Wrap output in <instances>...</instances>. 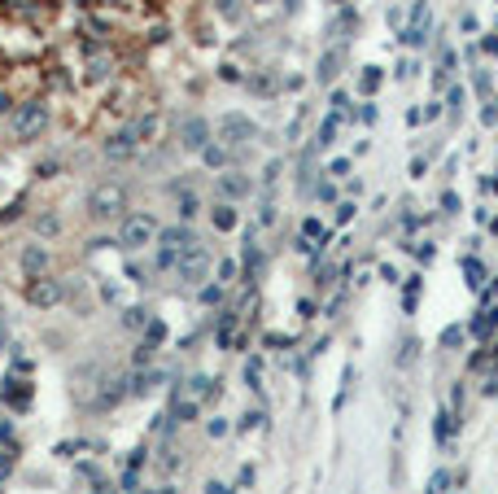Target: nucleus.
<instances>
[{"label":"nucleus","mask_w":498,"mask_h":494,"mask_svg":"<svg viewBox=\"0 0 498 494\" xmlns=\"http://www.w3.org/2000/svg\"><path fill=\"white\" fill-rule=\"evenodd\" d=\"M297 310H302V320H315V310H319V306H315L310 298H302V302H297Z\"/></svg>","instance_id":"obj_53"},{"label":"nucleus","mask_w":498,"mask_h":494,"mask_svg":"<svg viewBox=\"0 0 498 494\" xmlns=\"http://www.w3.org/2000/svg\"><path fill=\"white\" fill-rule=\"evenodd\" d=\"M123 210H127V193L119 184H101V188L88 193V215L96 223H119Z\"/></svg>","instance_id":"obj_2"},{"label":"nucleus","mask_w":498,"mask_h":494,"mask_svg":"<svg viewBox=\"0 0 498 494\" xmlns=\"http://www.w3.org/2000/svg\"><path fill=\"white\" fill-rule=\"evenodd\" d=\"M324 175L328 179H345V175H350V158H332L328 167H324Z\"/></svg>","instance_id":"obj_35"},{"label":"nucleus","mask_w":498,"mask_h":494,"mask_svg":"<svg viewBox=\"0 0 498 494\" xmlns=\"http://www.w3.org/2000/svg\"><path fill=\"white\" fill-rule=\"evenodd\" d=\"M420 293H424V271L402 276V310H407V315H411L415 306H420Z\"/></svg>","instance_id":"obj_20"},{"label":"nucleus","mask_w":498,"mask_h":494,"mask_svg":"<svg viewBox=\"0 0 498 494\" xmlns=\"http://www.w3.org/2000/svg\"><path fill=\"white\" fill-rule=\"evenodd\" d=\"M472 88H476V96H490V92H494V79H490L485 70H481V66L472 70Z\"/></svg>","instance_id":"obj_36"},{"label":"nucleus","mask_w":498,"mask_h":494,"mask_svg":"<svg viewBox=\"0 0 498 494\" xmlns=\"http://www.w3.org/2000/svg\"><path fill=\"white\" fill-rule=\"evenodd\" d=\"M341 61H345V53H341V48H328V53L319 57V70H315V79H319V84H337V75H341Z\"/></svg>","instance_id":"obj_19"},{"label":"nucleus","mask_w":498,"mask_h":494,"mask_svg":"<svg viewBox=\"0 0 498 494\" xmlns=\"http://www.w3.org/2000/svg\"><path fill=\"white\" fill-rule=\"evenodd\" d=\"M162 341H166V324H162V320H149V324H144V345H153V350H158Z\"/></svg>","instance_id":"obj_32"},{"label":"nucleus","mask_w":498,"mask_h":494,"mask_svg":"<svg viewBox=\"0 0 498 494\" xmlns=\"http://www.w3.org/2000/svg\"><path fill=\"white\" fill-rule=\"evenodd\" d=\"M105 75H110V57H105V53H96V57L88 61V84H101Z\"/></svg>","instance_id":"obj_31"},{"label":"nucleus","mask_w":498,"mask_h":494,"mask_svg":"<svg viewBox=\"0 0 498 494\" xmlns=\"http://www.w3.org/2000/svg\"><path fill=\"white\" fill-rule=\"evenodd\" d=\"M254 136H258V127H254V119H245V114H223L219 119V140L232 144V149H236V144H249Z\"/></svg>","instance_id":"obj_7"},{"label":"nucleus","mask_w":498,"mask_h":494,"mask_svg":"<svg viewBox=\"0 0 498 494\" xmlns=\"http://www.w3.org/2000/svg\"><path fill=\"white\" fill-rule=\"evenodd\" d=\"M13 437V429H9V420H0V442H9Z\"/></svg>","instance_id":"obj_59"},{"label":"nucleus","mask_w":498,"mask_h":494,"mask_svg":"<svg viewBox=\"0 0 498 494\" xmlns=\"http://www.w3.org/2000/svg\"><path fill=\"white\" fill-rule=\"evenodd\" d=\"M149 324V310L144 306H127L123 310V328H144Z\"/></svg>","instance_id":"obj_33"},{"label":"nucleus","mask_w":498,"mask_h":494,"mask_svg":"<svg viewBox=\"0 0 498 494\" xmlns=\"http://www.w3.org/2000/svg\"><path fill=\"white\" fill-rule=\"evenodd\" d=\"M481 123H485V127L498 123V96H490V101H485V110H481Z\"/></svg>","instance_id":"obj_43"},{"label":"nucleus","mask_w":498,"mask_h":494,"mask_svg":"<svg viewBox=\"0 0 498 494\" xmlns=\"http://www.w3.org/2000/svg\"><path fill=\"white\" fill-rule=\"evenodd\" d=\"M202 162H206L210 171H223L227 162H232V154H227V144H214V140H210L206 149H202Z\"/></svg>","instance_id":"obj_24"},{"label":"nucleus","mask_w":498,"mask_h":494,"mask_svg":"<svg viewBox=\"0 0 498 494\" xmlns=\"http://www.w3.org/2000/svg\"><path fill=\"white\" fill-rule=\"evenodd\" d=\"M455 433H459V411H455V407H437V420H433V437H437V447L455 442Z\"/></svg>","instance_id":"obj_14"},{"label":"nucleus","mask_w":498,"mask_h":494,"mask_svg":"<svg viewBox=\"0 0 498 494\" xmlns=\"http://www.w3.org/2000/svg\"><path fill=\"white\" fill-rule=\"evenodd\" d=\"M310 193H315V197H319V202H337V184H332V179H328V175H324V184H315Z\"/></svg>","instance_id":"obj_40"},{"label":"nucleus","mask_w":498,"mask_h":494,"mask_svg":"<svg viewBox=\"0 0 498 494\" xmlns=\"http://www.w3.org/2000/svg\"><path fill=\"white\" fill-rule=\"evenodd\" d=\"M446 494H459V490H446Z\"/></svg>","instance_id":"obj_62"},{"label":"nucleus","mask_w":498,"mask_h":494,"mask_svg":"<svg viewBox=\"0 0 498 494\" xmlns=\"http://www.w3.org/2000/svg\"><path fill=\"white\" fill-rule=\"evenodd\" d=\"M262 420H267V416H262V411H245V416H241V424H236V429L241 433H249V429H258V424Z\"/></svg>","instance_id":"obj_42"},{"label":"nucleus","mask_w":498,"mask_h":494,"mask_svg":"<svg viewBox=\"0 0 498 494\" xmlns=\"http://www.w3.org/2000/svg\"><path fill=\"white\" fill-rule=\"evenodd\" d=\"M166 416H171V424H188V420H197V416H202V403H197V398H188V394L179 389Z\"/></svg>","instance_id":"obj_18"},{"label":"nucleus","mask_w":498,"mask_h":494,"mask_svg":"<svg viewBox=\"0 0 498 494\" xmlns=\"http://www.w3.org/2000/svg\"><path fill=\"white\" fill-rule=\"evenodd\" d=\"M214 188H219V202H245V197L254 193V179L241 175V171H223L214 179Z\"/></svg>","instance_id":"obj_9"},{"label":"nucleus","mask_w":498,"mask_h":494,"mask_svg":"<svg viewBox=\"0 0 498 494\" xmlns=\"http://www.w3.org/2000/svg\"><path fill=\"white\" fill-rule=\"evenodd\" d=\"M210 271H214V258H210V250L202 241L188 245V250L179 254V262H175V276L184 280V285H202V280H210Z\"/></svg>","instance_id":"obj_4"},{"label":"nucleus","mask_w":498,"mask_h":494,"mask_svg":"<svg viewBox=\"0 0 498 494\" xmlns=\"http://www.w3.org/2000/svg\"><path fill=\"white\" fill-rule=\"evenodd\" d=\"M162 381V372H153V368H136L127 376V398H144V394H153V385Z\"/></svg>","instance_id":"obj_15"},{"label":"nucleus","mask_w":498,"mask_h":494,"mask_svg":"<svg viewBox=\"0 0 498 494\" xmlns=\"http://www.w3.org/2000/svg\"><path fill=\"white\" fill-rule=\"evenodd\" d=\"M472 337H468V324H451V328H442V350H463Z\"/></svg>","instance_id":"obj_23"},{"label":"nucleus","mask_w":498,"mask_h":494,"mask_svg":"<svg viewBox=\"0 0 498 494\" xmlns=\"http://www.w3.org/2000/svg\"><path fill=\"white\" fill-rule=\"evenodd\" d=\"M428 31H433V13H428V0H415V9H411V22L402 27V40L407 48H424V40H428Z\"/></svg>","instance_id":"obj_6"},{"label":"nucleus","mask_w":498,"mask_h":494,"mask_svg":"<svg viewBox=\"0 0 498 494\" xmlns=\"http://www.w3.org/2000/svg\"><path fill=\"white\" fill-rule=\"evenodd\" d=\"M184 394H188V398H197V403H210V398H219V381L206 376V372H197V376H188V381H184Z\"/></svg>","instance_id":"obj_16"},{"label":"nucleus","mask_w":498,"mask_h":494,"mask_svg":"<svg viewBox=\"0 0 498 494\" xmlns=\"http://www.w3.org/2000/svg\"><path fill=\"white\" fill-rule=\"evenodd\" d=\"M236 276H241V262L236 258H223V262H214V280L227 289V285H236Z\"/></svg>","instance_id":"obj_26"},{"label":"nucleus","mask_w":498,"mask_h":494,"mask_svg":"<svg viewBox=\"0 0 498 494\" xmlns=\"http://www.w3.org/2000/svg\"><path fill=\"white\" fill-rule=\"evenodd\" d=\"M380 84H385V70H380V66H363L359 70V96L363 101H372V96L380 92Z\"/></svg>","instance_id":"obj_21"},{"label":"nucleus","mask_w":498,"mask_h":494,"mask_svg":"<svg viewBox=\"0 0 498 494\" xmlns=\"http://www.w3.org/2000/svg\"><path fill=\"white\" fill-rule=\"evenodd\" d=\"M197 210H202V197H197V193H179V219L193 223V219H197Z\"/></svg>","instance_id":"obj_29"},{"label":"nucleus","mask_w":498,"mask_h":494,"mask_svg":"<svg viewBox=\"0 0 498 494\" xmlns=\"http://www.w3.org/2000/svg\"><path fill=\"white\" fill-rule=\"evenodd\" d=\"M136 149H140V140H136V131H131V127H119V131H114V136L101 144L105 158H131Z\"/></svg>","instance_id":"obj_12"},{"label":"nucleus","mask_w":498,"mask_h":494,"mask_svg":"<svg viewBox=\"0 0 498 494\" xmlns=\"http://www.w3.org/2000/svg\"><path fill=\"white\" fill-rule=\"evenodd\" d=\"M354 119H359V123H368V127H372V123L380 119V105H372V101H363V105L354 110Z\"/></svg>","instance_id":"obj_37"},{"label":"nucleus","mask_w":498,"mask_h":494,"mask_svg":"<svg viewBox=\"0 0 498 494\" xmlns=\"http://www.w3.org/2000/svg\"><path fill=\"white\" fill-rule=\"evenodd\" d=\"M188 245H197V237H193L188 223L158 227V258H153V267H158V271H175V262H179V254H184Z\"/></svg>","instance_id":"obj_1"},{"label":"nucleus","mask_w":498,"mask_h":494,"mask_svg":"<svg viewBox=\"0 0 498 494\" xmlns=\"http://www.w3.org/2000/svg\"><path fill=\"white\" fill-rule=\"evenodd\" d=\"M472 219H476L481 227H490V223H494V219H490V210H485V206H476V210H472Z\"/></svg>","instance_id":"obj_54"},{"label":"nucleus","mask_w":498,"mask_h":494,"mask_svg":"<svg viewBox=\"0 0 498 494\" xmlns=\"http://www.w3.org/2000/svg\"><path fill=\"white\" fill-rule=\"evenodd\" d=\"M354 215H359V206H354V202H337V206H332V223H337V227H350Z\"/></svg>","instance_id":"obj_30"},{"label":"nucleus","mask_w":498,"mask_h":494,"mask_svg":"<svg viewBox=\"0 0 498 494\" xmlns=\"http://www.w3.org/2000/svg\"><path fill=\"white\" fill-rule=\"evenodd\" d=\"M498 333V306L490 302V306H476V315L468 320V337L472 341H490Z\"/></svg>","instance_id":"obj_11"},{"label":"nucleus","mask_w":498,"mask_h":494,"mask_svg":"<svg viewBox=\"0 0 498 494\" xmlns=\"http://www.w3.org/2000/svg\"><path fill=\"white\" fill-rule=\"evenodd\" d=\"M258 223H262V227H267V223H276V206H271V202L262 206V215H258Z\"/></svg>","instance_id":"obj_55"},{"label":"nucleus","mask_w":498,"mask_h":494,"mask_svg":"<svg viewBox=\"0 0 498 494\" xmlns=\"http://www.w3.org/2000/svg\"><path fill=\"white\" fill-rule=\"evenodd\" d=\"M27 298H31V306L48 310V306H57L66 298V285H61V280H48V276H36V280H31V289H27Z\"/></svg>","instance_id":"obj_8"},{"label":"nucleus","mask_w":498,"mask_h":494,"mask_svg":"<svg viewBox=\"0 0 498 494\" xmlns=\"http://www.w3.org/2000/svg\"><path fill=\"white\" fill-rule=\"evenodd\" d=\"M380 280H385V285H402V271H398L393 262H380Z\"/></svg>","instance_id":"obj_44"},{"label":"nucleus","mask_w":498,"mask_h":494,"mask_svg":"<svg viewBox=\"0 0 498 494\" xmlns=\"http://www.w3.org/2000/svg\"><path fill=\"white\" fill-rule=\"evenodd\" d=\"M206 494H227V486L223 481H206Z\"/></svg>","instance_id":"obj_58"},{"label":"nucleus","mask_w":498,"mask_h":494,"mask_svg":"<svg viewBox=\"0 0 498 494\" xmlns=\"http://www.w3.org/2000/svg\"><path fill=\"white\" fill-rule=\"evenodd\" d=\"M476 188L481 193H498V179L494 175H476Z\"/></svg>","instance_id":"obj_51"},{"label":"nucleus","mask_w":498,"mask_h":494,"mask_svg":"<svg viewBox=\"0 0 498 494\" xmlns=\"http://www.w3.org/2000/svg\"><path fill=\"white\" fill-rule=\"evenodd\" d=\"M5 110H13V105H9V96H5V92H0V114H5Z\"/></svg>","instance_id":"obj_60"},{"label":"nucleus","mask_w":498,"mask_h":494,"mask_svg":"<svg viewBox=\"0 0 498 494\" xmlns=\"http://www.w3.org/2000/svg\"><path fill=\"white\" fill-rule=\"evenodd\" d=\"M13 468V451H0V477H5Z\"/></svg>","instance_id":"obj_56"},{"label":"nucleus","mask_w":498,"mask_h":494,"mask_svg":"<svg viewBox=\"0 0 498 494\" xmlns=\"http://www.w3.org/2000/svg\"><path fill=\"white\" fill-rule=\"evenodd\" d=\"M202 302H206V306H219V302H223V285H219V280L202 289Z\"/></svg>","instance_id":"obj_41"},{"label":"nucleus","mask_w":498,"mask_h":494,"mask_svg":"<svg viewBox=\"0 0 498 494\" xmlns=\"http://www.w3.org/2000/svg\"><path fill=\"white\" fill-rule=\"evenodd\" d=\"M337 131H341V119L337 114H328L319 123V136H315V149H328V144H337Z\"/></svg>","instance_id":"obj_25"},{"label":"nucleus","mask_w":498,"mask_h":494,"mask_svg":"<svg viewBox=\"0 0 498 494\" xmlns=\"http://www.w3.org/2000/svg\"><path fill=\"white\" fill-rule=\"evenodd\" d=\"M179 144H184L188 154H202L210 144V123L202 119V114H193V119H184V127H179Z\"/></svg>","instance_id":"obj_10"},{"label":"nucleus","mask_w":498,"mask_h":494,"mask_svg":"<svg viewBox=\"0 0 498 494\" xmlns=\"http://www.w3.org/2000/svg\"><path fill=\"white\" fill-rule=\"evenodd\" d=\"M219 13H223L227 22H236L241 18V0H219Z\"/></svg>","instance_id":"obj_45"},{"label":"nucleus","mask_w":498,"mask_h":494,"mask_svg":"<svg viewBox=\"0 0 498 494\" xmlns=\"http://www.w3.org/2000/svg\"><path fill=\"white\" fill-rule=\"evenodd\" d=\"M206 433H210V437H227V420H223V416H214V420L206 424Z\"/></svg>","instance_id":"obj_47"},{"label":"nucleus","mask_w":498,"mask_h":494,"mask_svg":"<svg viewBox=\"0 0 498 494\" xmlns=\"http://www.w3.org/2000/svg\"><path fill=\"white\" fill-rule=\"evenodd\" d=\"M428 171V154H420V158H411V179H420Z\"/></svg>","instance_id":"obj_50"},{"label":"nucleus","mask_w":498,"mask_h":494,"mask_svg":"<svg viewBox=\"0 0 498 494\" xmlns=\"http://www.w3.org/2000/svg\"><path fill=\"white\" fill-rule=\"evenodd\" d=\"M18 267H22V276H48V245H27V250L18 254Z\"/></svg>","instance_id":"obj_13"},{"label":"nucleus","mask_w":498,"mask_h":494,"mask_svg":"<svg viewBox=\"0 0 498 494\" xmlns=\"http://www.w3.org/2000/svg\"><path fill=\"white\" fill-rule=\"evenodd\" d=\"M463 96H468V92H463L459 84H451V88H446V105H451V114H459V110H463Z\"/></svg>","instance_id":"obj_39"},{"label":"nucleus","mask_w":498,"mask_h":494,"mask_svg":"<svg viewBox=\"0 0 498 494\" xmlns=\"http://www.w3.org/2000/svg\"><path fill=\"white\" fill-rule=\"evenodd\" d=\"M158 241V219L153 215H123L119 219V241L123 250H144V245Z\"/></svg>","instance_id":"obj_3"},{"label":"nucleus","mask_w":498,"mask_h":494,"mask_svg":"<svg viewBox=\"0 0 498 494\" xmlns=\"http://www.w3.org/2000/svg\"><path fill=\"white\" fill-rule=\"evenodd\" d=\"M280 171H285V162H267V171H262V184H276Z\"/></svg>","instance_id":"obj_49"},{"label":"nucleus","mask_w":498,"mask_h":494,"mask_svg":"<svg viewBox=\"0 0 498 494\" xmlns=\"http://www.w3.org/2000/svg\"><path fill=\"white\" fill-rule=\"evenodd\" d=\"M131 131H136L140 144H149V140L158 136V114H144V119H136V123H131Z\"/></svg>","instance_id":"obj_27"},{"label":"nucleus","mask_w":498,"mask_h":494,"mask_svg":"<svg viewBox=\"0 0 498 494\" xmlns=\"http://www.w3.org/2000/svg\"><path fill=\"white\" fill-rule=\"evenodd\" d=\"M459 267H463V276H468V285H472V289H481V280H490V276H485V262H476L472 254L463 258Z\"/></svg>","instance_id":"obj_28"},{"label":"nucleus","mask_w":498,"mask_h":494,"mask_svg":"<svg viewBox=\"0 0 498 494\" xmlns=\"http://www.w3.org/2000/svg\"><path fill=\"white\" fill-rule=\"evenodd\" d=\"M210 223L219 227V232H236V223H241L236 202H214V206H210Z\"/></svg>","instance_id":"obj_17"},{"label":"nucleus","mask_w":498,"mask_h":494,"mask_svg":"<svg viewBox=\"0 0 498 494\" xmlns=\"http://www.w3.org/2000/svg\"><path fill=\"white\" fill-rule=\"evenodd\" d=\"M258 5H262V0H258Z\"/></svg>","instance_id":"obj_63"},{"label":"nucleus","mask_w":498,"mask_h":494,"mask_svg":"<svg viewBox=\"0 0 498 494\" xmlns=\"http://www.w3.org/2000/svg\"><path fill=\"white\" fill-rule=\"evenodd\" d=\"M442 210H446V215H459V193H455V188L442 193Z\"/></svg>","instance_id":"obj_46"},{"label":"nucleus","mask_w":498,"mask_h":494,"mask_svg":"<svg viewBox=\"0 0 498 494\" xmlns=\"http://www.w3.org/2000/svg\"><path fill=\"white\" fill-rule=\"evenodd\" d=\"M44 127H48V105L44 101H27V105L13 110V136L18 140H36Z\"/></svg>","instance_id":"obj_5"},{"label":"nucleus","mask_w":498,"mask_h":494,"mask_svg":"<svg viewBox=\"0 0 498 494\" xmlns=\"http://www.w3.org/2000/svg\"><path fill=\"white\" fill-rule=\"evenodd\" d=\"M398 79H411V75H420V61H398Z\"/></svg>","instance_id":"obj_48"},{"label":"nucleus","mask_w":498,"mask_h":494,"mask_svg":"<svg viewBox=\"0 0 498 494\" xmlns=\"http://www.w3.org/2000/svg\"><path fill=\"white\" fill-rule=\"evenodd\" d=\"M424 123V110H407V127H420Z\"/></svg>","instance_id":"obj_57"},{"label":"nucleus","mask_w":498,"mask_h":494,"mask_svg":"<svg viewBox=\"0 0 498 494\" xmlns=\"http://www.w3.org/2000/svg\"><path fill=\"white\" fill-rule=\"evenodd\" d=\"M476 48H481V53H490V57H494V53H498V36H485V40H481Z\"/></svg>","instance_id":"obj_52"},{"label":"nucleus","mask_w":498,"mask_h":494,"mask_svg":"<svg viewBox=\"0 0 498 494\" xmlns=\"http://www.w3.org/2000/svg\"><path fill=\"white\" fill-rule=\"evenodd\" d=\"M5 403L18 407V411H27V407H31V385H27V381H13V376H9V381H5Z\"/></svg>","instance_id":"obj_22"},{"label":"nucleus","mask_w":498,"mask_h":494,"mask_svg":"<svg viewBox=\"0 0 498 494\" xmlns=\"http://www.w3.org/2000/svg\"><path fill=\"white\" fill-rule=\"evenodd\" d=\"M92 5H119V0H92Z\"/></svg>","instance_id":"obj_61"},{"label":"nucleus","mask_w":498,"mask_h":494,"mask_svg":"<svg viewBox=\"0 0 498 494\" xmlns=\"http://www.w3.org/2000/svg\"><path fill=\"white\" fill-rule=\"evenodd\" d=\"M36 232H44V237H57V232H61L57 215H40V219H36Z\"/></svg>","instance_id":"obj_38"},{"label":"nucleus","mask_w":498,"mask_h":494,"mask_svg":"<svg viewBox=\"0 0 498 494\" xmlns=\"http://www.w3.org/2000/svg\"><path fill=\"white\" fill-rule=\"evenodd\" d=\"M245 385L262 389V359H249V364H245Z\"/></svg>","instance_id":"obj_34"}]
</instances>
